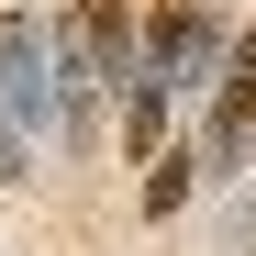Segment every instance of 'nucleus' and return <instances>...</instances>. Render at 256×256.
Masks as SVG:
<instances>
[{
    "label": "nucleus",
    "mask_w": 256,
    "mask_h": 256,
    "mask_svg": "<svg viewBox=\"0 0 256 256\" xmlns=\"http://www.w3.org/2000/svg\"><path fill=\"white\" fill-rule=\"evenodd\" d=\"M245 134H256V22L234 34V78H223V112H212V145H200V156L223 167V156H234Z\"/></svg>",
    "instance_id": "2"
},
{
    "label": "nucleus",
    "mask_w": 256,
    "mask_h": 256,
    "mask_svg": "<svg viewBox=\"0 0 256 256\" xmlns=\"http://www.w3.org/2000/svg\"><path fill=\"white\" fill-rule=\"evenodd\" d=\"M200 167H212L200 145H178V156H156V178H145V212H178V200H190V178H200Z\"/></svg>",
    "instance_id": "4"
},
{
    "label": "nucleus",
    "mask_w": 256,
    "mask_h": 256,
    "mask_svg": "<svg viewBox=\"0 0 256 256\" xmlns=\"http://www.w3.org/2000/svg\"><path fill=\"white\" fill-rule=\"evenodd\" d=\"M78 34H90V56H100V78L122 90V78H134V12H122V0H78Z\"/></svg>",
    "instance_id": "3"
},
{
    "label": "nucleus",
    "mask_w": 256,
    "mask_h": 256,
    "mask_svg": "<svg viewBox=\"0 0 256 256\" xmlns=\"http://www.w3.org/2000/svg\"><path fill=\"white\" fill-rule=\"evenodd\" d=\"M200 45H212V12H200V0H167V12H156V45H145V78H156V90H190Z\"/></svg>",
    "instance_id": "1"
}]
</instances>
